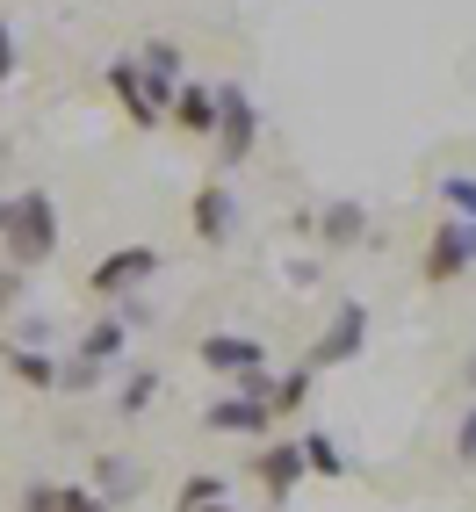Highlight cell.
Returning <instances> with one entry per match:
<instances>
[{
	"label": "cell",
	"instance_id": "cell-27",
	"mask_svg": "<svg viewBox=\"0 0 476 512\" xmlns=\"http://www.w3.org/2000/svg\"><path fill=\"white\" fill-rule=\"evenodd\" d=\"M202 512H238V505H224V498H217V505H202Z\"/></svg>",
	"mask_w": 476,
	"mask_h": 512
},
{
	"label": "cell",
	"instance_id": "cell-4",
	"mask_svg": "<svg viewBox=\"0 0 476 512\" xmlns=\"http://www.w3.org/2000/svg\"><path fill=\"white\" fill-rule=\"evenodd\" d=\"M361 347H368V303L347 296V303H339V311L325 318V332L311 339V354H303V361H311V368H347Z\"/></svg>",
	"mask_w": 476,
	"mask_h": 512
},
{
	"label": "cell",
	"instance_id": "cell-20",
	"mask_svg": "<svg viewBox=\"0 0 476 512\" xmlns=\"http://www.w3.org/2000/svg\"><path fill=\"white\" fill-rule=\"evenodd\" d=\"M440 202H448L462 224H476V174H448L440 181Z\"/></svg>",
	"mask_w": 476,
	"mask_h": 512
},
{
	"label": "cell",
	"instance_id": "cell-2",
	"mask_svg": "<svg viewBox=\"0 0 476 512\" xmlns=\"http://www.w3.org/2000/svg\"><path fill=\"white\" fill-rule=\"evenodd\" d=\"M202 426H210V433H238V440H267V426H275V404H267V375H253V383L224 390L217 404H202Z\"/></svg>",
	"mask_w": 476,
	"mask_h": 512
},
{
	"label": "cell",
	"instance_id": "cell-21",
	"mask_svg": "<svg viewBox=\"0 0 476 512\" xmlns=\"http://www.w3.org/2000/svg\"><path fill=\"white\" fill-rule=\"evenodd\" d=\"M58 512H109V498L94 484H58Z\"/></svg>",
	"mask_w": 476,
	"mask_h": 512
},
{
	"label": "cell",
	"instance_id": "cell-16",
	"mask_svg": "<svg viewBox=\"0 0 476 512\" xmlns=\"http://www.w3.org/2000/svg\"><path fill=\"white\" fill-rule=\"evenodd\" d=\"M152 397H159V368H130L123 383H116V412L138 419V412H152Z\"/></svg>",
	"mask_w": 476,
	"mask_h": 512
},
{
	"label": "cell",
	"instance_id": "cell-11",
	"mask_svg": "<svg viewBox=\"0 0 476 512\" xmlns=\"http://www.w3.org/2000/svg\"><path fill=\"white\" fill-rule=\"evenodd\" d=\"M166 123H181L188 138H217V87H210V80H181Z\"/></svg>",
	"mask_w": 476,
	"mask_h": 512
},
{
	"label": "cell",
	"instance_id": "cell-10",
	"mask_svg": "<svg viewBox=\"0 0 476 512\" xmlns=\"http://www.w3.org/2000/svg\"><path fill=\"white\" fill-rule=\"evenodd\" d=\"M253 476H260V491L267 498H289L303 476H311V462H303V440H260V455H253Z\"/></svg>",
	"mask_w": 476,
	"mask_h": 512
},
{
	"label": "cell",
	"instance_id": "cell-18",
	"mask_svg": "<svg viewBox=\"0 0 476 512\" xmlns=\"http://www.w3.org/2000/svg\"><path fill=\"white\" fill-rule=\"evenodd\" d=\"M311 375H318L311 361H296V368L282 375V383H267V404H275V419H289L296 404H311Z\"/></svg>",
	"mask_w": 476,
	"mask_h": 512
},
{
	"label": "cell",
	"instance_id": "cell-28",
	"mask_svg": "<svg viewBox=\"0 0 476 512\" xmlns=\"http://www.w3.org/2000/svg\"><path fill=\"white\" fill-rule=\"evenodd\" d=\"M469 383H476V354H469Z\"/></svg>",
	"mask_w": 476,
	"mask_h": 512
},
{
	"label": "cell",
	"instance_id": "cell-15",
	"mask_svg": "<svg viewBox=\"0 0 476 512\" xmlns=\"http://www.w3.org/2000/svg\"><path fill=\"white\" fill-rule=\"evenodd\" d=\"M0 361H8L15 383H29V390H58V361H51L44 347H15V339H8V347H0Z\"/></svg>",
	"mask_w": 476,
	"mask_h": 512
},
{
	"label": "cell",
	"instance_id": "cell-14",
	"mask_svg": "<svg viewBox=\"0 0 476 512\" xmlns=\"http://www.w3.org/2000/svg\"><path fill=\"white\" fill-rule=\"evenodd\" d=\"M123 347H130V325L123 318H94L87 332H80V361H94V368H109V361H123Z\"/></svg>",
	"mask_w": 476,
	"mask_h": 512
},
{
	"label": "cell",
	"instance_id": "cell-5",
	"mask_svg": "<svg viewBox=\"0 0 476 512\" xmlns=\"http://www.w3.org/2000/svg\"><path fill=\"white\" fill-rule=\"evenodd\" d=\"M109 94L123 101V116L138 123V130H159V123H166V101L152 94V80H145V65H138V51H123V58H109Z\"/></svg>",
	"mask_w": 476,
	"mask_h": 512
},
{
	"label": "cell",
	"instance_id": "cell-13",
	"mask_svg": "<svg viewBox=\"0 0 476 512\" xmlns=\"http://www.w3.org/2000/svg\"><path fill=\"white\" fill-rule=\"evenodd\" d=\"M138 65H145V80H152V94L166 101V109H174V87L188 80V73H181V65H188V58H181V44H166V37H152V44L138 51Z\"/></svg>",
	"mask_w": 476,
	"mask_h": 512
},
{
	"label": "cell",
	"instance_id": "cell-12",
	"mask_svg": "<svg viewBox=\"0 0 476 512\" xmlns=\"http://www.w3.org/2000/svg\"><path fill=\"white\" fill-rule=\"evenodd\" d=\"M311 231H318V246H325V253H347V246H361L368 210H361V202H347V195H332L325 210L311 217Z\"/></svg>",
	"mask_w": 476,
	"mask_h": 512
},
{
	"label": "cell",
	"instance_id": "cell-17",
	"mask_svg": "<svg viewBox=\"0 0 476 512\" xmlns=\"http://www.w3.org/2000/svg\"><path fill=\"white\" fill-rule=\"evenodd\" d=\"M138 484H145V476H138V462H130V455H101V462H94V491H101V498H130Z\"/></svg>",
	"mask_w": 476,
	"mask_h": 512
},
{
	"label": "cell",
	"instance_id": "cell-8",
	"mask_svg": "<svg viewBox=\"0 0 476 512\" xmlns=\"http://www.w3.org/2000/svg\"><path fill=\"white\" fill-rule=\"evenodd\" d=\"M188 231L202 238V246H231L238 238V195L224 181H202L195 202H188Z\"/></svg>",
	"mask_w": 476,
	"mask_h": 512
},
{
	"label": "cell",
	"instance_id": "cell-6",
	"mask_svg": "<svg viewBox=\"0 0 476 512\" xmlns=\"http://www.w3.org/2000/svg\"><path fill=\"white\" fill-rule=\"evenodd\" d=\"M152 275H159V246H116V253L87 275V289H94L101 303H116V296H130V289H145Z\"/></svg>",
	"mask_w": 476,
	"mask_h": 512
},
{
	"label": "cell",
	"instance_id": "cell-23",
	"mask_svg": "<svg viewBox=\"0 0 476 512\" xmlns=\"http://www.w3.org/2000/svg\"><path fill=\"white\" fill-rule=\"evenodd\" d=\"M455 455L476 469V404H469V412H462V426H455Z\"/></svg>",
	"mask_w": 476,
	"mask_h": 512
},
{
	"label": "cell",
	"instance_id": "cell-24",
	"mask_svg": "<svg viewBox=\"0 0 476 512\" xmlns=\"http://www.w3.org/2000/svg\"><path fill=\"white\" fill-rule=\"evenodd\" d=\"M22 512H58V484H29L22 491Z\"/></svg>",
	"mask_w": 476,
	"mask_h": 512
},
{
	"label": "cell",
	"instance_id": "cell-22",
	"mask_svg": "<svg viewBox=\"0 0 476 512\" xmlns=\"http://www.w3.org/2000/svg\"><path fill=\"white\" fill-rule=\"evenodd\" d=\"M217 498H224L217 476H188V484H181V512H202V505H217Z\"/></svg>",
	"mask_w": 476,
	"mask_h": 512
},
{
	"label": "cell",
	"instance_id": "cell-19",
	"mask_svg": "<svg viewBox=\"0 0 476 512\" xmlns=\"http://www.w3.org/2000/svg\"><path fill=\"white\" fill-rule=\"evenodd\" d=\"M303 462H311V476H347V469H354L347 455H339L332 433H303Z\"/></svg>",
	"mask_w": 476,
	"mask_h": 512
},
{
	"label": "cell",
	"instance_id": "cell-25",
	"mask_svg": "<svg viewBox=\"0 0 476 512\" xmlns=\"http://www.w3.org/2000/svg\"><path fill=\"white\" fill-rule=\"evenodd\" d=\"M15 65H22V58H15V29H8V22H0V87H8V80H15Z\"/></svg>",
	"mask_w": 476,
	"mask_h": 512
},
{
	"label": "cell",
	"instance_id": "cell-7",
	"mask_svg": "<svg viewBox=\"0 0 476 512\" xmlns=\"http://www.w3.org/2000/svg\"><path fill=\"white\" fill-rule=\"evenodd\" d=\"M469 267H476V260H469V231H462V217L433 224V238H426V260H419L426 289H448V282H462Z\"/></svg>",
	"mask_w": 476,
	"mask_h": 512
},
{
	"label": "cell",
	"instance_id": "cell-1",
	"mask_svg": "<svg viewBox=\"0 0 476 512\" xmlns=\"http://www.w3.org/2000/svg\"><path fill=\"white\" fill-rule=\"evenodd\" d=\"M0 238H8V267H44L58 253V202L44 188H15L0 202Z\"/></svg>",
	"mask_w": 476,
	"mask_h": 512
},
{
	"label": "cell",
	"instance_id": "cell-9",
	"mask_svg": "<svg viewBox=\"0 0 476 512\" xmlns=\"http://www.w3.org/2000/svg\"><path fill=\"white\" fill-rule=\"evenodd\" d=\"M195 354H202V368L231 375V383H253V375H267V347H260V339H246V332H210Z\"/></svg>",
	"mask_w": 476,
	"mask_h": 512
},
{
	"label": "cell",
	"instance_id": "cell-26",
	"mask_svg": "<svg viewBox=\"0 0 476 512\" xmlns=\"http://www.w3.org/2000/svg\"><path fill=\"white\" fill-rule=\"evenodd\" d=\"M22 303V267H0V311H15Z\"/></svg>",
	"mask_w": 476,
	"mask_h": 512
},
{
	"label": "cell",
	"instance_id": "cell-3",
	"mask_svg": "<svg viewBox=\"0 0 476 512\" xmlns=\"http://www.w3.org/2000/svg\"><path fill=\"white\" fill-rule=\"evenodd\" d=\"M253 145H260V109H253V94L231 87V80H217V159L238 174V166L253 159Z\"/></svg>",
	"mask_w": 476,
	"mask_h": 512
}]
</instances>
